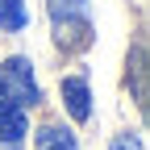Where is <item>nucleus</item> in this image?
<instances>
[{
	"instance_id": "f03ea898",
	"label": "nucleus",
	"mask_w": 150,
	"mask_h": 150,
	"mask_svg": "<svg viewBox=\"0 0 150 150\" xmlns=\"http://www.w3.org/2000/svg\"><path fill=\"white\" fill-rule=\"evenodd\" d=\"M50 17H54V29H59V38L71 33V25L79 29V33H88L92 8H88V0H50Z\"/></svg>"
},
{
	"instance_id": "f257e3e1",
	"label": "nucleus",
	"mask_w": 150,
	"mask_h": 150,
	"mask_svg": "<svg viewBox=\"0 0 150 150\" xmlns=\"http://www.w3.org/2000/svg\"><path fill=\"white\" fill-rule=\"evenodd\" d=\"M42 92L33 83V63L29 59H8L0 67V104H38Z\"/></svg>"
},
{
	"instance_id": "423d86ee",
	"label": "nucleus",
	"mask_w": 150,
	"mask_h": 150,
	"mask_svg": "<svg viewBox=\"0 0 150 150\" xmlns=\"http://www.w3.org/2000/svg\"><path fill=\"white\" fill-rule=\"evenodd\" d=\"M25 25H29V8H25V0H0V29L21 33Z\"/></svg>"
},
{
	"instance_id": "20e7f679",
	"label": "nucleus",
	"mask_w": 150,
	"mask_h": 150,
	"mask_svg": "<svg viewBox=\"0 0 150 150\" xmlns=\"http://www.w3.org/2000/svg\"><path fill=\"white\" fill-rule=\"evenodd\" d=\"M29 134V117L21 104H0V146H21Z\"/></svg>"
},
{
	"instance_id": "7ed1b4c3",
	"label": "nucleus",
	"mask_w": 150,
	"mask_h": 150,
	"mask_svg": "<svg viewBox=\"0 0 150 150\" xmlns=\"http://www.w3.org/2000/svg\"><path fill=\"white\" fill-rule=\"evenodd\" d=\"M63 104L75 121H88L92 117V92H88V79L83 75H67L63 79Z\"/></svg>"
},
{
	"instance_id": "39448f33",
	"label": "nucleus",
	"mask_w": 150,
	"mask_h": 150,
	"mask_svg": "<svg viewBox=\"0 0 150 150\" xmlns=\"http://www.w3.org/2000/svg\"><path fill=\"white\" fill-rule=\"evenodd\" d=\"M33 142H38V150H79L75 146V134L71 129H59V125H42Z\"/></svg>"
}]
</instances>
